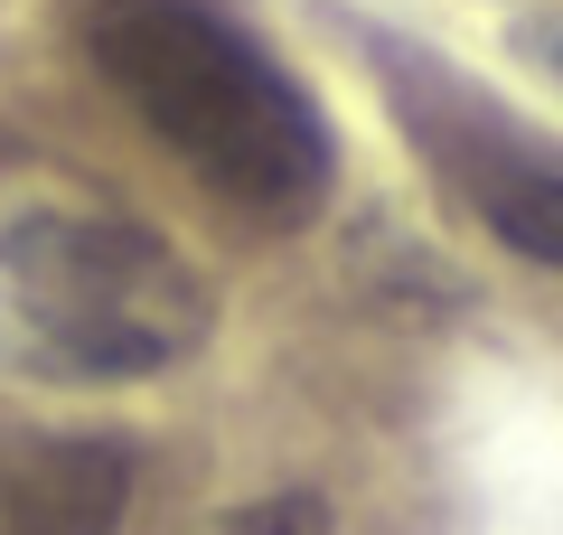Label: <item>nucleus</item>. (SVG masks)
<instances>
[{
    "mask_svg": "<svg viewBox=\"0 0 563 535\" xmlns=\"http://www.w3.org/2000/svg\"><path fill=\"white\" fill-rule=\"evenodd\" d=\"M0 319L66 376H161L207 338V282L132 217L38 207L0 226Z\"/></svg>",
    "mask_w": 563,
    "mask_h": 535,
    "instance_id": "2",
    "label": "nucleus"
},
{
    "mask_svg": "<svg viewBox=\"0 0 563 535\" xmlns=\"http://www.w3.org/2000/svg\"><path fill=\"white\" fill-rule=\"evenodd\" d=\"M544 66H554V76H563V29H554V39H544Z\"/></svg>",
    "mask_w": 563,
    "mask_h": 535,
    "instance_id": "6",
    "label": "nucleus"
},
{
    "mask_svg": "<svg viewBox=\"0 0 563 535\" xmlns=\"http://www.w3.org/2000/svg\"><path fill=\"white\" fill-rule=\"evenodd\" d=\"M310 526H320V498H282V507L235 516V535H310Z\"/></svg>",
    "mask_w": 563,
    "mask_h": 535,
    "instance_id": "5",
    "label": "nucleus"
},
{
    "mask_svg": "<svg viewBox=\"0 0 563 535\" xmlns=\"http://www.w3.org/2000/svg\"><path fill=\"white\" fill-rule=\"evenodd\" d=\"M479 217H488V236L517 244L526 263L563 273V170H544V160H498V170L479 178Z\"/></svg>",
    "mask_w": 563,
    "mask_h": 535,
    "instance_id": "4",
    "label": "nucleus"
},
{
    "mask_svg": "<svg viewBox=\"0 0 563 535\" xmlns=\"http://www.w3.org/2000/svg\"><path fill=\"white\" fill-rule=\"evenodd\" d=\"M132 441L113 433L29 441L0 470V535H113L132 516Z\"/></svg>",
    "mask_w": 563,
    "mask_h": 535,
    "instance_id": "3",
    "label": "nucleus"
},
{
    "mask_svg": "<svg viewBox=\"0 0 563 535\" xmlns=\"http://www.w3.org/2000/svg\"><path fill=\"white\" fill-rule=\"evenodd\" d=\"M85 57L225 207L263 226L320 217L339 178L320 103L217 0H85Z\"/></svg>",
    "mask_w": 563,
    "mask_h": 535,
    "instance_id": "1",
    "label": "nucleus"
}]
</instances>
